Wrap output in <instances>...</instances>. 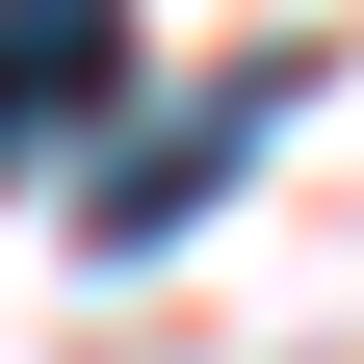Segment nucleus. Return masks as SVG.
I'll use <instances>...</instances> for the list:
<instances>
[{"instance_id": "2", "label": "nucleus", "mask_w": 364, "mask_h": 364, "mask_svg": "<svg viewBox=\"0 0 364 364\" xmlns=\"http://www.w3.org/2000/svg\"><path fill=\"white\" fill-rule=\"evenodd\" d=\"M260 130H287V78H235V105H182V130H130V156H105V208H78V235H182V208H208V182L260 156Z\"/></svg>"}, {"instance_id": "1", "label": "nucleus", "mask_w": 364, "mask_h": 364, "mask_svg": "<svg viewBox=\"0 0 364 364\" xmlns=\"http://www.w3.org/2000/svg\"><path fill=\"white\" fill-rule=\"evenodd\" d=\"M105 105H130V0H0V156L105 130Z\"/></svg>"}]
</instances>
